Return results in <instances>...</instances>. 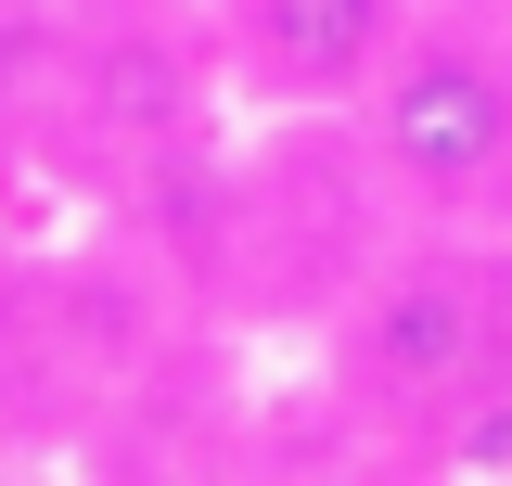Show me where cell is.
<instances>
[{
    "label": "cell",
    "mask_w": 512,
    "mask_h": 486,
    "mask_svg": "<svg viewBox=\"0 0 512 486\" xmlns=\"http://www.w3.org/2000/svg\"><path fill=\"white\" fill-rule=\"evenodd\" d=\"M320 410L372 461H512V243L384 231L320 307Z\"/></svg>",
    "instance_id": "obj_1"
},
{
    "label": "cell",
    "mask_w": 512,
    "mask_h": 486,
    "mask_svg": "<svg viewBox=\"0 0 512 486\" xmlns=\"http://www.w3.org/2000/svg\"><path fill=\"white\" fill-rule=\"evenodd\" d=\"M346 128L372 154V192L397 205V231L512 243V26L500 13L423 0Z\"/></svg>",
    "instance_id": "obj_2"
},
{
    "label": "cell",
    "mask_w": 512,
    "mask_h": 486,
    "mask_svg": "<svg viewBox=\"0 0 512 486\" xmlns=\"http://www.w3.org/2000/svg\"><path fill=\"white\" fill-rule=\"evenodd\" d=\"M410 13L423 0H205V52L244 116L346 128L359 90L384 77V52L410 39Z\"/></svg>",
    "instance_id": "obj_3"
}]
</instances>
